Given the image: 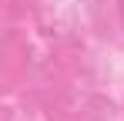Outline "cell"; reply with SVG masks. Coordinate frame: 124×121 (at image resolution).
<instances>
[{
    "mask_svg": "<svg viewBox=\"0 0 124 121\" xmlns=\"http://www.w3.org/2000/svg\"><path fill=\"white\" fill-rule=\"evenodd\" d=\"M117 3H121V17H124V0H117Z\"/></svg>",
    "mask_w": 124,
    "mask_h": 121,
    "instance_id": "1",
    "label": "cell"
},
{
    "mask_svg": "<svg viewBox=\"0 0 124 121\" xmlns=\"http://www.w3.org/2000/svg\"><path fill=\"white\" fill-rule=\"evenodd\" d=\"M20 3H23V0H20Z\"/></svg>",
    "mask_w": 124,
    "mask_h": 121,
    "instance_id": "2",
    "label": "cell"
}]
</instances>
